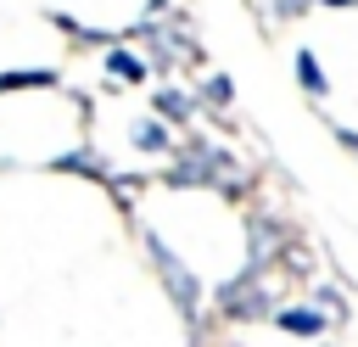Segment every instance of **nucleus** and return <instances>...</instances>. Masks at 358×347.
<instances>
[{
  "label": "nucleus",
  "mask_w": 358,
  "mask_h": 347,
  "mask_svg": "<svg viewBox=\"0 0 358 347\" xmlns=\"http://www.w3.org/2000/svg\"><path fill=\"white\" fill-rule=\"evenodd\" d=\"M218 308H224L229 319H274V297L257 285V274L229 280V285L218 291Z\"/></svg>",
  "instance_id": "nucleus-2"
},
{
  "label": "nucleus",
  "mask_w": 358,
  "mask_h": 347,
  "mask_svg": "<svg viewBox=\"0 0 358 347\" xmlns=\"http://www.w3.org/2000/svg\"><path fill=\"white\" fill-rule=\"evenodd\" d=\"M296 78H302V90H308V95H324V90H330V78L319 73L313 50H296Z\"/></svg>",
  "instance_id": "nucleus-6"
},
{
  "label": "nucleus",
  "mask_w": 358,
  "mask_h": 347,
  "mask_svg": "<svg viewBox=\"0 0 358 347\" xmlns=\"http://www.w3.org/2000/svg\"><path fill=\"white\" fill-rule=\"evenodd\" d=\"M145 252H151V263H157V274H162V285H168V297H173V308L196 325V297H201V280L168 252V241H157V229H145Z\"/></svg>",
  "instance_id": "nucleus-1"
},
{
  "label": "nucleus",
  "mask_w": 358,
  "mask_h": 347,
  "mask_svg": "<svg viewBox=\"0 0 358 347\" xmlns=\"http://www.w3.org/2000/svg\"><path fill=\"white\" fill-rule=\"evenodd\" d=\"M157 112H168V118L185 123V118H190V95H185V90H157Z\"/></svg>",
  "instance_id": "nucleus-8"
},
{
  "label": "nucleus",
  "mask_w": 358,
  "mask_h": 347,
  "mask_svg": "<svg viewBox=\"0 0 358 347\" xmlns=\"http://www.w3.org/2000/svg\"><path fill=\"white\" fill-rule=\"evenodd\" d=\"M274 325L280 330H291V336H324L330 325H341L336 313H324L319 302L308 308V302H296V308H274Z\"/></svg>",
  "instance_id": "nucleus-3"
},
{
  "label": "nucleus",
  "mask_w": 358,
  "mask_h": 347,
  "mask_svg": "<svg viewBox=\"0 0 358 347\" xmlns=\"http://www.w3.org/2000/svg\"><path fill=\"white\" fill-rule=\"evenodd\" d=\"M106 73H112L117 84H140V78H145L151 67H145L140 56H129V50H106Z\"/></svg>",
  "instance_id": "nucleus-5"
},
{
  "label": "nucleus",
  "mask_w": 358,
  "mask_h": 347,
  "mask_svg": "<svg viewBox=\"0 0 358 347\" xmlns=\"http://www.w3.org/2000/svg\"><path fill=\"white\" fill-rule=\"evenodd\" d=\"M201 95H207L213 106H224V101H229V78H218V73H213V78L201 84Z\"/></svg>",
  "instance_id": "nucleus-11"
},
{
  "label": "nucleus",
  "mask_w": 358,
  "mask_h": 347,
  "mask_svg": "<svg viewBox=\"0 0 358 347\" xmlns=\"http://www.w3.org/2000/svg\"><path fill=\"white\" fill-rule=\"evenodd\" d=\"M352 151H358V140H352Z\"/></svg>",
  "instance_id": "nucleus-13"
},
{
  "label": "nucleus",
  "mask_w": 358,
  "mask_h": 347,
  "mask_svg": "<svg viewBox=\"0 0 358 347\" xmlns=\"http://www.w3.org/2000/svg\"><path fill=\"white\" fill-rule=\"evenodd\" d=\"M274 6V17H302L308 6H330V0H268Z\"/></svg>",
  "instance_id": "nucleus-10"
},
{
  "label": "nucleus",
  "mask_w": 358,
  "mask_h": 347,
  "mask_svg": "<svg viewBox=\"0 0 358 347\" xmlns=\"http://www.w3.org/2000/svg\"><path fill=\"white\" fill-rule=\"evenodd\" d=\"M157 6H162V0H157Z\"/></svg>",
  "instance_id": "nucleus-14"
},
{
  "label": "nucleus",
  "mask_w": 358,
  "mask_h": 347,
  "mask_svg": "<svg viewBox=\"0 0 358 347\" xmlns=\"http://www.w3.org/2000/svg\"><path fill=\"white\" fill-rule=\"evenodd\" d=\"M274 241H280V224L274 218H263V213H252V257H246V274H263L268 263H274Z\"/></svg>",
  "instance_id": "nucleus-4"
},
{
  "label": "nucleus",
  "mask_w": 358,
  "mask_h": 347,
  "mask_svg": "<svg viewBox=\"0 0 358 347\" xmlns=\"http://www.w3.org/2000/svg\"><path fill=\"white\" fill-rule=\"evenodd\" d=\"M22 84H56V73H0V90H22Z\"/></svg>",
  "instance_id": "nucleus-9"
},
{
  "label": "nucleus",
  "mask_w": 358,
  "mask_h": 347,
  "mask_svg": "<svg viewBox=\"0 0 358 347\" xmlns=\"http://www.w3.org/2000/svg\"><path fill=\"white\" fill-rule=\"evenodd\" d=\"M313 302H319V308H324V313H336V319H341V313H347V308H341V297H336V291H313Z\"/></svg>",
  "instance_id": "nucleus-12"
},
{
  "label": "nucleus",
  "mask_w": 358,
  "mask_h": 347,
  "mask_svg": "<svg viewBox=\"0 0 358 347\" xmlns=\"http://www.w3.org/2000/svg\"><path fill=\"white\" fill-rule=\"evenodd\" d=\"M134 146H140V151H168V129L151 123V118H140V123H134Z\"/></svg>",
  "instance_id": "nucleus-7"
}]
</instances>
